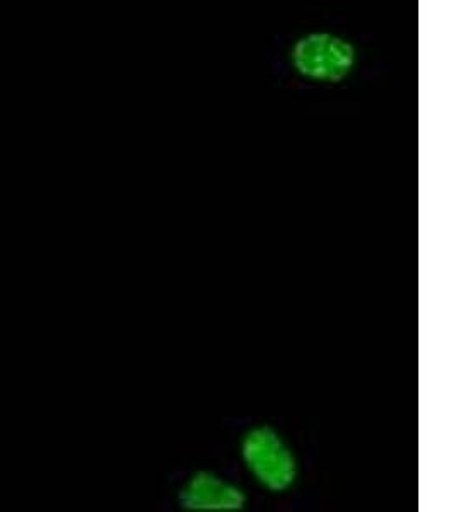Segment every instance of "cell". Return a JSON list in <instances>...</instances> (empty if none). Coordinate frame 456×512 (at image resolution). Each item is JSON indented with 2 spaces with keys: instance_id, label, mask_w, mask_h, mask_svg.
<instances>
[{
  "instance_id": "1",
  "label": "cell",
  "mask_w": 456,
  "mask_h": 512,
  "mask_svg": "<svg viewBox=\"0 0 456 512\" xmlns=\"http://www.w3.org/2000/svg\"><path fill=\"white\" fill-rule=\"evenodd\" d=\"M289 57L299 76L318 84H339L351 76L357 64L356 48L351 41L328 31L301 36Z\"/></svg>"
},
{
  "instance_id": "2",
  "label": "cell",
  "mask_w": 456,
  "mask_h": 512,
  "mask_svg": "<svg viewBox=\"0 0 456 512\" xmlns=\"http://www.w3.org/2000/svg\"><path fill=\"white\" fill-rule=\"evenodd\" d=\"M241 454L248 470L270 492H284L293 485L298 465L293 451L270 427H255L246 434Z\"/></svg>"
},
{
  "instance_id": "3",
  "label": "cell",
  "mask_w": 456,
  "mask_h": 512,
  "mask_svg": "<svg viewBox=\"0 0 456 512\" xmlns=\"http://www.w3.org/2000/svg\"><path fill=\"white\" fill-rule=\"evenodd\" d=\"M178 501L187 511L234 512L245 507L246 495L240 487L214 473L197 472L183 485Z\"/></svg>"
}]
</instances>
